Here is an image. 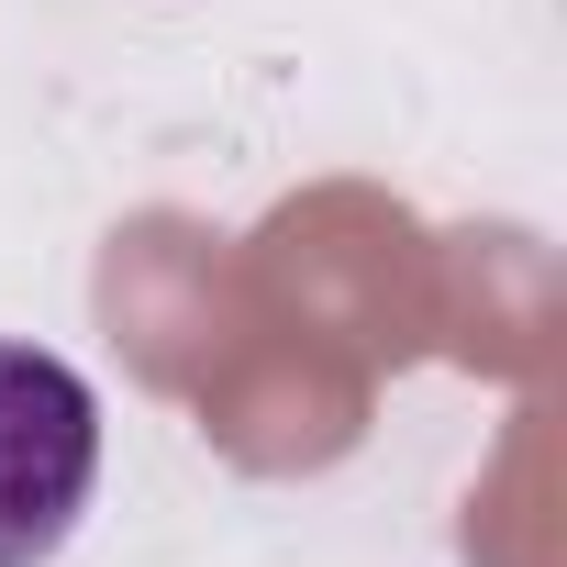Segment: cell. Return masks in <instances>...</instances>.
<instances>
[{
	"mask_svg": "<svg viewBox=\"0 0 567 567\" xmlns=\"http://www.w3.org/2000/svg\"><path fill=\"white\" fill-rule=\"evenodd\" d=\"M101 489V401L68 357L0 334V567H45Z\"/></svg>",
	"mask_w": 567,
	"mask_h": 567,
	"instance_id": "obj_1",
	"label": "cell"
}]
</instances>
